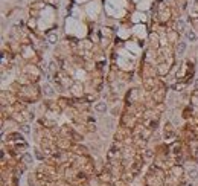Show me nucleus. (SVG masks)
<instances>
[{"label":"nucleus","instance_id":"f03ea898","mask_svg":"<svg viewBox=\"0 0 198 186\" xmlns=\"http://www.w3.org/2000/svg\"><path fill=\"white\" fill-rule=\"evenodd\" d=\"M186 37H188L191 41H195V40H197V34H195L192 29H191V31H186Z\"/></svg>","mask_w":198,"mask_h":186},{"label":"nucleus","instance_id":"f257e3e1","mask_svg":"<svg viewBox=\"0 0 198 186\" xmlns=\"http://www.w3.org/2000/svg\"><path fill=\"white\" fill-rule=\"evenodd\" d=\"M95 110L98 111V113H105V110H107V104L105 102H98L95 105Z\"/></svg>","mask_w":198,"mask_h":186},{"label":"nucleus","instance_id":"7ed1b4c3","mask_svg":"<svg viewBox=\"0 0 198 186\" xmlns=\"http://www.w3.org/2000/svg\"><path fill=\"white\" fill-rule=\"evenodd\" d=\"M184 49H186V43H184V41H181V43L178 44V47H177V54L178 55H183Z\"/></svg>","mask_w":198,"mask_h":186},{"label":"nucleus","instance_id":"20e7f679","mask_svg":"<svg viewBox=\"0 0 198 186\" xmlns=\"http://www.w3.org/2000/svg\"><path fill=\"white\" fill-rule=\"evenodd\" d=\"M56 40H58L56 34H50L49 35V41H50V43H56Z\"/></svg>","mask_w":198,"mask_h":186}]
</instances>
